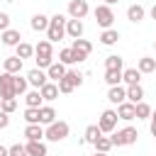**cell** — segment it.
I'll use <instances>...</instances> for the list:
<instances>
[{"mask_svg":"<svg viewBox=\"0 0 156 156\" xmlns=\"http://www.w3.org/2000/svg\"><path fill=\"white\" fill-rule=\"evenodd\" d=\"M34 61H37V68H41V71L54 63V44L49 39H41L34 46Z\"/></svg>","mask_w":156,"mask_h":156,"instance_id":"cell-1","label":"cell"},{"mask_svg":"<svg viewBox=\"0 0 156 156\" xmlns=\"http://www.w3.org/2000/svg\"><path fill=\"white\" fill-rule=\"evenodd\" d=\"M66 17L61 15V12H56V15H51V20H49V29H46V39L51 41V44H56V41H61L63 37H66Z\"/></svg>","mask_w":156,"mask_h":156,"instance_id":"cell-2","label":"cell"},{"mask_svg":"<svg viewBox=\"0 0 156 156\" xmlns=\"http://www.w3.org/2000/svg\"><path fill=\"white\" fill-rule=\"evenodd\" d=\"M110 139H112L115 146H132V144H136L139 132H136V127L127 124V127H122V129H115V132L110 134Z\"/></svg>","mask_w":156,"mask_h":156,"instance_id":"cell-3","label":"cell"},{"mask_svg":"<svg viewBox=\"0 0 156 156\" xmlns=\"http://www.w3.org/2000/svg\"><path fill=\"white\" fill-rule=\"evenodd\" d=\"M68 134H71V127H68V122H63V119H56L54 124H49V127H46V134H44V139H46V141H54V144H58V141H63Z\"/></svg>","mask_w":156,"mask_h":156,"instance_id":"cell-4","label":"cell"},{"mask_svg":"<svg viewBox=\"0 0 156 156\" xmlns=\"http://www.w3.org/2000/svg\"><path fill=\"white\" fill-rule=\"evenodd\" d=\"M93 15H95L98 27H102V29H112V24H115V12H112L110 5H98V7L93 10Z\"/></svg>","mask_w":156,"mask_h":156,"instance_id":"cell-5","label":"cell"},{"mask_svg":"<svg viewBox=\"0 0 156 156\" xmlns=\"http://www.w3.org/2000/svg\"><path fill=\"white\" fill-rule=\"evenodd\" d=\"M117 110H102L100 112V117H98V127H100V132L102 134H112L115 129H117Z\"/></svg>","mask_w":156,"mask_h":156,"instance_id":"cell-6","label":"cell"},{"mask_svg":"<svg viewBox=\"0 0 156 156\" xmlns=\"http://www.w3.org/2000/svg\"><path fill=\"white\" fill-rule=\"evenodd\" d=\"M71 49H73V54H76V58H78V63L80 61H85L88 56H90V51H93V44L88 41V39H73V44H71Z\"/></svg>","mask_w":156,"mask_h":156,"instance_id":"cell-7","label":"cell"},{"mask_svg":"<svg viewBox=\"0 0 156 156\" xmlns=\"http://www.w3.org/2000/svg\"><path fill=\"white\" fill-rule=\"evenodd\" d=\"M2 98H17L15 95V76L12 73H0V100Z\"/></svg>","mask_w":156,"mask_h":156,"instance_id":"cell-8","label":"cell"},{"mask_svg":"<svg viewBox=\"0 0 156 156\" xmlns=\"http://www.w3.org/2000/svg\"><path fill=\"white\" fill-rule=\"evenodd\" d=\"M27 80H29V85L34 88V90H41L46 83H49V76H46V71H41V68H32L29 73H27Z\"/></svg>","mask_w":156,"mask_h":156,"instance_id":"cell-9","label":"cell"},{"mask_svg":"<svg viewBox=\"0 0 156 156\" xmlns=\"http://www.w3.org/2000/svg\"><path fill=\"white\" fill-rule=\"evenodd\" d=\"M88 12H90L88 0H71V2H68V17H71V20H83Z\"/></svg>","mask_w":156,"mask_h":156,"instance_id":"cell-10","label":"cell"},{"mask_svg":"<svg viewBox=\"0 0 156 156\" xmlns=\"http://www.w3.org/2000/svg\"><path fill=\"white\" fill-rule=\"evenodd\" d=\"M117 117H119V119H124V122L136 119V105H132L129 100H124L122 105H117Z\"/></svg>","mask_w":156,"mask_h":156,"instance_id":"cell-11","label":"cell"},{"mask_svg":"<svg viewBox=\"0 0 156 156\" xmlns=\"http://www.w3.org/2000/svg\"><path fill=\"white\" fill-rule=\"evenodd\" d=\"M107 100H110L112 105H122V102L127 100V85H112V88L107 90Z\"/></svg>","mask_w":156,"mask_h":156,"instance_id":"cell-12","label":"cell"},{"mask_svg":"<svg viewBox=\"0 0 156 156\" xmlns=\"http://www.w3.org/2000/svg\"><path fill=\"white\" fill-rule=\"evenodd\" d=\"M66 71H68V68H66L61 61H54V63L46 68V76H49V80H51V83H58V80L66 76Z\"/></svg>","mask_w":156,"mask_h":156,"instance_id":"cell-13","label":"cell"},{"mask_svg":"<svg viewBox=\"0 0 156 156\" xmlns=\"http://www.w3.org/2000/svg\"><path fill=\"white\" fill-rule=\"evenodd\" d=\"M44 134H46L44 124H27V127H24V136H27V141H41Z\"/></svg>","mask_w":156,"mask_h":156,"instance_id":"cell-14","label":"cell"},{"mask_svg":"<svg viewBox=\"0 0 156 156\" xmlns=\"http://www.w3.org/2000/svg\"><path fill=\"white\" fill-rule=\"evenodd\" d=\"M144 17H146V10H144V5L134 2V5H129V7H127V20H129V22L139 24V22H141Z\"/></svg>","mask_w":156,"mask_h":156,"instance_id":"cell-15","label":"cell"},{"mask_svg":"<svg viewBox=\"0 0 156 156\" xmlns=\"http://www.w3.org/2000/svg\"><path fill=\"white\" fill-rule=\"evenodd\" d=\"M22 66H24V61H22L20 56H7V58L2 61V68H5V73H12V76H17V73L22 71Z\"/></svg>","mask_w":156,"mask_h":156,"instance_id":"cell-16","label":"cell"},{"mask_svg":"<svg viewBox=\"0 0 156 156\" xmlns=\"http://www.w3.org/2000/svg\"><path fill=\"white\" fill-rule=\"evenodd\" d=\"M54 122H56V110H54L51 105H41V107H39V124L49 127V124H54Z\"/></svg>","mask_w":156,"mask_h":156,"instance_id":"cell-17","label":"cell"},{"mask_svg":"<svg viewBox=\"0 0 156 156\" xmlns=\"http://www.w3.org/2000/svg\"><path fill=\"white\" fill-rule=\"evenodd\" d=\"M83 22L80 20H68L66 22V37H71V39H80L83 37Z\"/></svg>","mask_w":156,"mask_h":156,"instance_id":"cell-18","label":"cell"},{"mask_svg":"<svg viewBox=\"0 0 156 156\" xmlns=\"http://www.w3.org/2000/svg\"><path fill=\"white\" fill-rule=\"evenodd\" d=\"M0 39H2L5 46H17V44H22V34H20V29H12V27H10L7 32H2Z\"/></svg>","mask_w":156,"mask_h":156,"instance_id":"cell-19","label":"cell"},{"mask_svg":"<svg viewBox=\"0 0 156 156\" xmlns=\"http://www.w3.org/2000/svg\"><path fill=\"white\" fill-rule=\"evenodd\" d=\"M49 20H51V17H46V15L37 12V15L29 20V27H32L34 32H46V29H49Z\"/></svg>","mask_w":156,"mask_h":156,"instance_id":"cell-20","label":"cell"},{"mask_svg":"<svg viewBox=\"0 0 156 156\" xmlns=\"http://www.w3.org/2000/svg\"><path fill=\"white\" fill-rule=\"evenodd\" d=\"M139 80H141L139 68H124L122 71V83L124 85H139Z\"/></svg>","mask_w":156,"mask_h":156,"instance_id":"cell-21","label":"cell"},{"mask_svg":"<svg viewBox=\"0 0 156 156\" xmlns=\"http://www.w3.org/2000/svg\"><path fill=\"white\" fill-rule=\"evenodd\" d=\"M24 149H27V156H46L49 154L44 141H27Z\"/></svg>","mask_w":156,"mask_h":156,"instance_id":"cell-22","label":"cell"},{"mask_svg":"<svg viewBox=\"0 0 156 156\" xmlns=\"http://www.w3.org/2000/svg\"><path fill=\"white\" fill-rule=\"evenodd\" d=\"M119 41V32L117 29H102V34H100V44L102 46H115Z\"/></svg>","mask_w":156,"mask_h":156,"instance_id":"cell-23","label":"cell"},{"mask_svg":"<svg viewBox=\"0 0 156 156\" xmlns=\"http://www.w3.org/2000/svg\"><path fill=\"white\" fill-rule=\"evenodd\" d=\"M105 71H124V58L117 54H110L105 58Z\"/></svg>","mask_w":156,"mask_h":156,"instance_id":"cell-24","label":"cell"},{"mask_svg":"<svg viewBox=\"0 0 156 156\" xmlns=\"http://www.w3.org/2000/svg\"><path fill=\"white\" fill-rule=\"evenodd\" d=\"M24 102H27V107H41L44 105V98H41V93L39 90H27L24 93Z\"/></svg>","mask_w":156,"mask_h":156,"instance_id":"cell-25","label":"cell"},{"mask_svg":"<svg viewBox=\"0 0 156 156\" xmlns=\"http://www.w3.org/2000/svg\"><path fill=\"white\" fill-rule=\"evenodd\" d=\"M127 100H129L132 105L141 102V100H144V88H141V85H127Z\"/></svg>","mask_w":156,"mask_h":156,"instance_id":"cell-26","label":"cell"},{"mask_svg":"<svg viewBox=\"0 0 156 156\" xmlns=\"http://www.w3.org/2000/svg\"><path fill=\"white\" fill-rule=\"evenodd\" d=\"M136 68H139V73H154V71H156V58H151V56H141L139 63H136Z\"/></svg>","mask_w":156,"mask_h":156,"instance_id":"cell-27","label":"cell"},{"mask_svg":"<svg viewBox=\"0 0 156 156\" xmlns=\"http://www.w3.org/2000/svg\"><path fill=\"white\" fill-rule=\"evenodd\" d=\"M39 93H41V98H44L46 102H51V100H56V98H58V85L49 80V83H46V85H44Z\"/></svg>","mask_w":156,"mask_h":156,"instance_id":"cell-28","label":"cell"},{"mask_svg":"<svg viewBox=\"0 0 156 156\" xmlns=\"http://www.w3.org/2000/svg\"><path fill=\"white\" fill-rule=\"evenodd\" d=\"M100 136H102L100 127H98V124H90V127L85 129V134H83V139H80V141H85V144H95Z\"/></svg>","mask_w":156,"mask_h":156,"instance_id":"cell-29","label":"cell"},{"mask_svg":"<svg viewBox=\"0 0 156 156\" xmlns=\"http://www.w3.org/2000/svg\"><path fill=\"white\" fill-rule=\"evenodd\" d=\"M15 56H20L22 61H24V58H32V56H34V46L27 44V41H22V44L15 46Z\"/></svg>","mask_w":156,"mask_h":156,"instance_id":"cell-30","label":"cell"},{"mask_svg":"<svg viewBox=\"0 0 156 156\" xmlns=\"http://www.w3.org/2000/svg\"><path fill=\"white\" fill-rule=\"evenodd\" d=\"M58 61H61L63 66H73V63H78V58H76V54H73L71 46H66V49L58 51Z\"/></svg>","mask_w":156,"mask_h":156,"instance_id":"cell-31","label":"cell"},{"mask_svg":"<svg viewBox=\"0 0 156 156\" xmlns=\"http://www.w3.org/2000/svg\"><path fill=\"white\" fill-rule=\"evenodd\" d=\"M93 146H95V151H100V154H110V149H112L115 144H112V139H110V136H105V134H102Z\"/></svg>","mask_w":156,"mask_h":156,"instance_id":"cell-32","label":"cell"},{"mask_svg":"<svg viewBox=\"0 0 156 156\" xmlns=\"http://www.w3.org/2000/svg\"><path fill=\"white\" fill-rule=\"evenodd\" d=\"M27 90H29V80H27V76L22 78V76L17 73V76H15V95H24Z\"/></svg>","mask_w":156,"mask_h":156,"instance_id":"cell-33","label":"cell"},{"mask_svg":"<svg viewBox=\"0 0 156 156\" xmlns=\"http://www.w3.org/2000/svg\"><path fill=\"white\" fill-rule=\"evenodd\" d=\"M105 83L112 85H122V71H105Z\"/></svg>","mask_w":156,"mask_h":156,"instance_id":"cell-34","label":"cell"},{"mask_svg":"<svg viewBox=\"0 0 156 156\" xmlns=\"http://www.w3.org/2000/svg\"><path fill=\"white\" fill-rule=\"evenodd\" d=\"M0 110L7 112V115H12V112L17 110V98H2V100H0Z\"/></svg>","mask_w":156,"mask_h":156,"instance_id":"cell-35","label":"cell"},{"mask_svg":"<svg viewBox=\"0 0 156 156\" xmlns=\"http://www.w3.org/2000/svg\"><path fill=\"white\" fill-rule=\"evenodd\" d=\"M151 112H154V110H151L144 100H141V102H136V119H149V117H151Z\"/></svg>","mask_w":156,"mask_h":156,"instance_id":"cell-36","label":"cell"},{"mask_svg":"<svg viewBox=\"0 0 156 156\" xmlns=\"http://www.w3.org/2000/svg\"><path fill=\"white\" fill-rule=\"evenodd\" d=\"M66 78L73 83V88H80V85H83V73H80V71H73V68H71V71H66Z\"/></svg>","mask_w":156,"mask_h":156,"instance_id":"cell-37","label":"cell"},{"mask_svg":"<svg viewBox=\"0 0 156 156\" xmlns=\"http://www.w3.org/2000/svg\"><path fill=\"white\" fill-rule=\"evenodd\" d=\"M24 122L27 124H39V110L37 107H27L24 110Z\"/></svg>","mask_w":156,"mask_h":156,"instance_id":"cell-38","label":"cell"},{"mask_svg":"<svg viewBox=\"0 0 156 156\" xmlns=\"http://www.w3.org/2000/svg\"><path fill=\"white\" fill-rule=\"evenodd\" d=\"M56 85H58V93H63V95H68V93H73V90H76V88H73V83H71L66 76H63V78H61Z\"/></svg>","mask_w":156,"mask_h":156,"instance_id":"cell-39","label":"cell"},{"mask_svg":"<svg viewBox=\"0 0 156 156\" xmlns=\"http://www.w3.org/2000/svg\"><path fill=\"white\" fill-rule=\"evenodd\" d=\"M10 29V15L7 12H0V34Z\"/></svg>","mask_w":156,"mask_h":156,"instance_id":"cell-40","label":"cell"},{"mask_svg":"<svg viewBox=\"0 0 156 156\" xmlns=\"http://www.w3.org/2000/svg\"><path fill=\"white\" fill-rule=\"evenodd\" d=\"M10 156H27V149L22 144H12L10 146Z\"/></svg>","mask_w":156,"mask_h":156,"instance_id":"cell-41","label":"cell"},{"mask_svg":"<svg viewBox=\"0 0 156 156\" xmlns=\"http://www.w3.org/2000/svg\"><path fill=\"white\" fill-rule=\"evenodd\" d=\"M7 127H10V115L0 110V129H7Z\"/></svg>","mask_w":156,"mask_h":156,"instance_id":"cell-42","label":"cell"},{"mask_svg":"<svg viewBox=\"0 0 156 156\" xmlns=\"http://www.w3.org/2000/svg\"><path fill=\"white\" fill-rule=\"evenodd\" d=\"M149 119H151V124H149V129H151V134L156 136V110L151 112V117H149Z\"/></svg>","mask_w":156,"mask_h":156,"instance_id":"cell-43","label":"cell"},{"mask_svg":"<svg viewBox=\"0 0 156 156\" xmlns=\"http://www.w3.org/2000/svg\"><path fill=\"white\" fill-rule=\"evenodd\" d=\"M0 156H10V146H2L0 144Z\"/></svg>","mask_w":156,"mask_h":156,"instance_id":"cell-44","label":"cell"},{"mask_svg":"<svg viewBox=\"0 0 156 156\" xmlns=\"http://www.w3.org/2000/svg\"><path fill=\"white\" fill-rule=\"evenodd\" d=\"M149 15H151V20H156V2H154V7L149 10Z\"/></svg>","mask_w":156,"mask_h":156,"instance_id":"cell-45","label":"cell"},{"mask_svg":"<svg viewBox=\"0 0 156 156\" xmlns=\"http://www.w3.org/2000/svg\"><path fill=\"white\" fill-rule=\"evenodd\" d=\"M115 2H119V0H102V5H110V7H112Z\"/></svg>","mask_w":156,"mask_h":156,"instance_id":"cell-46","label":"cell"},{"mask_svg":"<svg viewBox=\"0 0 156 156\" xmlns=\"http://www.w3.org/2000/svg\"><path fill=\"white\" fill-rule=\"evenodd\" d=\"M93 156H107V154H100V151H95V154H93Z\"/></svg>","mask_w":156,"mask_h":156,"instance_id":"cell-47","label":"cell"},{"mask_svg":"<svg viewBox=\"0 0 156 156\" xmlns=\"http://www.w3.org/2000/svg\"><path fill=\"white\" fill-rule=\"evenodd\" d=\"M154 49H156V39H154Z\"/></svg>","mask_w":156,"mask_h":156,"instance_id":"cell-48","label":"cell"}]
</instances>
